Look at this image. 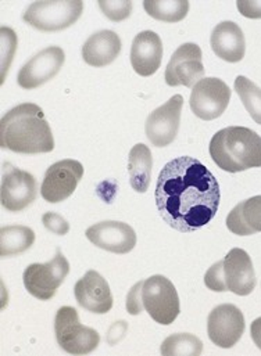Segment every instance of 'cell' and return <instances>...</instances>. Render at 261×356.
I'll use <instances>...</instances> for the list:
<instances>
[{"label": "cell", "instance_id": "cell-15", "mask_svg": "<svg viewBox=\"0 0 261 356\" xmlns=\"http://www.w3.org/2000/svg\"><path fill=\"white\" fill-rule=\"evenodd\" d=\"M65 54L58 46H49L35 54L18 72L17 82L22 89L32 90L53 79L61 70Z\"/></svg>", "mask_w": 261, "mask_h": 356}, {"label": "cell", "instance_id": "cell-31", "mask_svg": "<svg viewBox=\"0 0 261 356\" xmlns=\"http://www.w3.org/2000/svg\"><path fill=\"white\" fill-rule=\"evenodd\" d=\"M251 336L253 343L261 350V318H258L251 326Z\"/></svg>", "mask_w": 261, "mask_h": 356}, {"label": "cell", "instance_id": "cell-29", "mask_svg": "<svg viewBox=\"0 0 261 356\" xmlns=\"http://www.w3.org/2000/svg\"><path fill=\"white\" fill-rule=\"evenodd\" d=\"M142 287H143V282L136 283L127 296V311L134 316L142 314V311L145 309L143 301H142Z\"/></svg>", "mask_w": 261, "mask_h": 356}, {"label": "cell", "instance_id": "cell-14", "mask_svg": "<svg viewBox=\"0 0 261 356\" xmlns=\"http://www.w3.org/2000/svg\"><path fill=\"white\" fill-rule=\"evenodd\" d=\"M84 177V167L75 160H63L47 168L40 186L42 197L52 204L67 200Z\"/></svg>", "mask_w": 261, "mask_h": 356}, {"label": "cell", "instance_id": "cell-25", "mask_svg": "<svg viewBox=\"0 0 261 356\" xmlns=\"http://www.w3.org/2000/svg\"><path fill=\"white\" fill-rule=\"evenodd\" d=\"M203 351V343L193 334H174L167 337L160 348L164 356H199Z\"/></svg>", "mask_w": 261, "mask_h": 356}, {"label": "cell", "instance_id": "cell-13", "mask_svg": "<svg viewBox=\"0 0 261 356\" xmlns=\"http://www.w3.org/2000/svg\"><path fill=\"white\" fill-rule=\"evenodd\" d=\"M245 332V316L232 304L216 307L207 319V333L213 344L220 348H232L242 339Z\"/></svg>", "mask_w": 261, "mask_h": 356}, {"label": "cell", "instance_id": "cell-26", "mask_svg": "<svg viewBox=\"0 0 261 356\" xmlns=\"http://www.w3.org/2000/svg\"><path fill=\"white\" fill-rule=\"evenodd\" d=\"M235 92L238 93L239 99L242 100L246 111L249 115L255 120L256 124L261 125V89L253 83L251 79H248L244 75L237 76L235 85H234Z\"/></svg>", "mask_w": 261, "mask_h": 356}, {"label": "cell", "instance_id": "cell-8", "mask_svg": "<svg viewBox=\"0 0 261 356\" xmlns=\"http://www.w3.org/2000/svg\"><path fill=\"white\" fill-rule=\"evenodd\" d=\"M70 273V264L57 250L56 257L46 264H32L22 275L26 291L40 301L53 298Z\"/></svg>", "mask_w": 261, "mask_h": 356}, {"label": "cell", "instance_id": "cell-6", "mask_svg": "<svg viewBox=\"0 0 261 356\" xmlns=\"http://www.w3.org/2000/svg\"><path fill=\"white\" fill-rule=\"evenodd\" d=\"M84 10L81 0L35 1L24 13V21L31 26L43 31H61L78 21Z\"/></svg>", "mask_w": 261, "mask_h": 356}, {"label": "cell", "instance_id": "cell-28", "mask_svg": "<svg viewBox=\"0 0 261 356\" xmlns=\"http://www.w3.org/2000/svg\"><path fill=\"white\" fill-rule=\"evenodd\" d=\"M42 222L45 225V227L58 236H64L70 232V223L58 213L56 212H46L42 216Z\"/></svg>", "mask_w": 261, "mask_h": 356}, {"label": "cell", "instance_id": "cell-18", "mask_svg": "<svg viewBox=\"0 0 261 356\" xmlns=\"http://www.w3.org/2000/svg\"><path fill=\"white\" fill-rule=\"evenodd\" d=\"M163 58V43L153 31L138 33L131 47V64L141 76H150L157 72Z\"/></svg>", "mask_w": 261, "mask_h": 356}, {"label": "cell", "instance_id": "cell-23", "mask_svg": "<svg viewBox=\"0 0 261 356\" xmlns=\"http://www.w3.org/2000/svg\"><path fill=\"white\" fill-rule=\"evenodd\" d=\"M35 243L32 229L21 225L4 226L0 230V257H14L25 252Z\"/></svg>", "mask_w": 261, "mask_h": 356}, {"label": "cell", "instance_id": "cell-2", "mask_svg": "<svg viewBox=\"0 0 261 356\" xmlns=\"http://www.w3.org/2000/svg\"><path fill=\"white\" fill-rule=\"evenodd\" d=\"M0 147L21 154L53 152L54 139L43 110L24 103L6 113L0 121Z\"/></svg>", "mask_w": 261, "mask_h": 356}, {"label": "cell", "instance_id": "cell-11", "mask_svg": "<svg viewBox=\"0 0 261 356\" xmlns=\"http://www.w3.org/2000/svg\"><path fill=\"white\" fill-rule=\"evenodd\" d=\"M205 76L202 49L196 43L181 44L166 68V82L168 86L193 88Z\"/></svg>", "mask_w": 261, "mask_h": 356}, {"label": "cell", "instance_id": "cell-9", "mask_svg": "<svg viewBox=\"0 0 261 356\" xmlns=\"http://www.w3.org/2000/svg\"><path fill=\"white\" fill-rule=\"evenodd\" d=\"M231 95L232 90L224 81L219 78H203L192 88L191 110L203 121L217 120L226 113Z\"/></svg>", "mask_w": 261, "mask_h": 356}, {"label": "cell", "instance_id": "cell-30", "mask_svg": "<svg viewBox=\"0 0 261 356\" xmlns=\"http://www.w3.org/2000/svg\"><path fill=\"white\" fill-rule=\"evenodd\" d=\"M237 7L241 11V14L246 18H253V19L261 18V1L239 0L237 1Z\"/></svg>", "mask_w": 261, "mask_h": 356}, {"label": "cell", "instance_id": "cell-7", "mask_svg": "<svg viewBox=\"0 0 261 356\" xmlns=\"http://www.w3.org/2000/svg\"><path fill=\"white\" fill-rule=\"evenodd\" d=\"M142 301L149 316L160 325L168 326L180 315L178 293L166 276L155 275L143 282Z\"/></svg>", "mask_w": 261, "mask_h": 356}, {"label": "cell", "instance_id": "cell-21", "mask_svg": "<svg viewBox=\"0 0 261 356\" xmlns=\"http://www.w3.org/2000/svg\"><path fill=\"white\" fill-rule=\"evenodd\" d=\"M227 227L238 236H252L261 232V195L239 202L227 216Z\"/></svg>", "mask_w": 261, "mask_h": 356}, {"label": "cell", "instance_id": "cell-1", "mask_svg": "<svg viewBox=\"0 0 261 356\" xmlns=\"http://www.w3.org/2000/svg\"><path fill=\"white\" fill-rule=\"evenodd\" d=\"M221 200L216 177L196 159L184 156L161 170L156 184L160 216L181 233L195 232L213 220Z\"/></svg>", "mask_w": 261, "mask_h": 356}, {"label": "cell", "instance_id": "cell-12", "mask_svg": "<svg viewBox=\"0 0 261 356\" xmlns=\"http://www.w3.org/2000/svg\"><path fill=\"white\" fill-rule=\"evenodd\" d=\"M182 107L184 97L175 95L166 104L149 114L145 124V132L153 146L166 147L175 140L180 131Z\"/></svg>", "mask_w": 261, "mask_h": 356}, {"label": "cell", "instance_id": "cell-5", "mask_svg": "<svg viewBox=\"0 0 261 356\" xmlns=\"http://www.w3.org/2000/svg\"><path fill=\"white\" fill-rule=\"evenodd\" d=\"M54 333L58 346L71 355L90 354L100 343L99 333L84 326L79 322L78 312L71 307H63L57 311Z\"/></svg>", "mask_w": 261, "mask_h": 356}, {"label": "cell", "instance_id": "cell-16", "mask_svg": "<svg viewBox=\"0 0 261 356\" xmlns=\"http://www.w3.org/2000/svg\"><path fill=\"white\" fill-rule=\"evenodd\" d=\"M85 234L93 245L114 254H128L136 245L135 230L129 225L118 220L96 223Z\"/></svg>", "mask_w": 261, "mask_h": 356}, {"label": "cell", "instance_id": "cell-22", "mask_svg": "<svg viewBox=\"0 0 261 356\" xmlns=\"http://www.w3.org/2000/svg\"><path fill=\"white\" fill-rule=\"evenodd\" d=\"M152 168L153 159L150 149L142 143L134 146L128 157V172L129 183L135 191H148L152 180Z\"/></svg>", "mask_w": 261, "mask_h": 356}, {"label": "cell", "instance_id": "cell-20", "mask_svg": "<svg viewBox=\"0 0 261 356\" xmlns=\"http://www.w3.org/2000/svg\"><path fill=\"white\" fill-rule=\"evenodd\" d=\"M121 51V39L114 31H99L88 38L82 46V58L90 67L111 64Z\"/></svg>", "mask_w": 261, "mask_h": 356}, {"label": "cell", "instance_id": "cell-19", "mask_svg": "<svg viewBox=\"0 0 261 356\" xmlns=\"http://www.w3.org/2000/svg\"><path fill=\"white\" fill-rule=\"evenodd\" d=\"M210 44L216 56L224 61L239 63L245 57V35L241 26L234 21L220 22L212 32Z\"/></svg>", "mask_w": 261, "mask_h": 356}, {"label": "cell", "instance_id": "cell-4", "mask_svg": "<svg viewBox=\"0 0 261 356\" xmlns=\"http://www.w3.org/2000/svg\"><path fill=\"white\" fill-rule=\"evenodd\" d=\"M256 283L252 258L242 248H232L224 261L216 262L205 275V284L209 290L231 291L241 297L252 294Z\"/></svg>", "mask_w": 261, "mask_h": 356}, {"label": "cell", "instance_id": "cell-10", "mask_svg": "<svg viewBox=\"0 0 261 356\" xmlns=\"http://www.w3.org/2000/svg\"><path fill=\"white\" fill-rule=\"evenodd\" d=\"M38 194V183L33 175L18 170L11 164H3L0 201L10 212H19L29 207Z\"/></svg>", "mask_w": 261, "mask_h": 356}, {"label": "cell", "instance_id": "cell-27", "mask_svg": "<svg viewBox=\"0 0 261 356\" xmlns=\"http://www.w3.org/2000/svg\"><path fill=\"white\" fill-rule=\"evenodd\" d=\"M99 7L102 13L111 21H122L131 15L132 11V1L122 0V1H109V0H100Z\"/></svg>", "mask_w": 261, "mask_h": 356}, {"label": "cell", "instance_id": "cell-24", "mask_svg": "<svg viewBox=\"0 0 261 356\" xmlns=\"http://www.w3.org/2000/svg\"><path fill=\"white\" fill-rule=\"evenodd\" d=\"M146 13L166 22H178L184 19L189 11V1L187 0H146L143 3Z\"/></svg>", "mask_w": 261, "mask_h": 356}, {"label": "cell", "instance_id": "cell-3", "mask_svg": "<svg viewBox=\"0 0 261 356\" xmlns=\"http://www.w3.org/2000/svg\"><path fill=\"white\" fill-rule=\"evenodd\" d=\"M210 156L226 172L238 174L261 167V138L245 127L219 131L210 142Z\"/></svg>", "mask_w": 261, "mask_h": 356}, {"label": "cell", "instance_id": "cell-17", "mask_svg": "<svg viewBox=\"0 0 261 356\" xmlns=\"http://www.w3.org/2000/svg\"><path fill=\"white\" fill-rule=\"evenodd\" d=\"M75 298L84 309L104 315L113 308V296L110 286L96 270H89L81 277L74 287Z\"/></svg>", "mask_w": 261, "mask_h": 356}]
</instances>
